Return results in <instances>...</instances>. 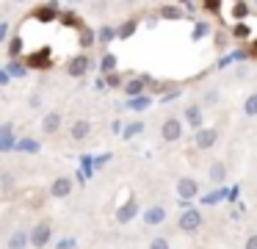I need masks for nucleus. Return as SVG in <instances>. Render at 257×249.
Listing matches in <instances>:
<instances>
[{
  "label": "nucleus",
  "mask_w": 257,
  "mask_h": 249,
  "mask_svg": "<svg viewBox=\"0 0 257 249\" xmlns=\"http://www.w3.org/2000/svg\"><path fill=\"white\" fill-rule=\"evenodd\" d=\"M254 6H257V0H254Z\"/></svg>",
  "instance_id": "c03bdc74"
},
{
  "label": "nucleus",
  "mask_w": 257,
  "mask_h": 249,
  "mask_svg": "<svg viewBox=\"0 0 257 249\" xmlns=\"http://www.w3.org/2000/svg\"><path fill=\"white\" fill-rule=\"evenodd\" d=\"M232 33H235V39H249V33H251V31H249L246 25H235V31H232Z\"/></svg>",
  "instance_id": "473e14b6"
},
{
  "label": "nucleus",
  "mask_w": 257,
  "mask_h": 249,
  "mask_svg": "<svg viewBox=\"0 0 257 249\" xmlns=\"http://www.w3.org/2000/svg\"><path fill=\"white\" fill-rule=\"evenodd\" d=\"M17 149H25V152H36V149H39V144H36L34 138H23V141H17Z\"/></svg>",
  "instance_id": "bb28decb"
},
{
  "label": "nucleus",
  "mask_w": 257,
  "mask_h": 249,
  "mask_svg": "<svg viewBox=\"0 0 257 249\" xmlns=\"http://www.w3.org/2000/svg\"><path fill=\"white\" fill-rule=\"evenodd\" d=\"M100 69H102V75H111V72H116V55H113V53H105V55H102Z\"/></svg>",
  "instance_id": "6ab92c4d"
},
{
  "label": "nucleus",
  "mask_w": 257,
  "mask_h": 249,
  "mask_svg": "<svg viewBox=\"0 0 257 249\" xmlns=\"http://www.w3.org/2000/svg\"><path fill=\"white\" fill-rule=\"evenodd\" d=\"M31 64H34V66H50V64H53V61H50V53H47V50H45V53H36L34 58H31Z\"/></svg>",
  "instance_id": "b1692460"
},
{
  "label": "nucleus",
  "mask_w": 257,
  "mask_h": 249,
  "mask_svg": "<svg viewBox=\"0 0 257 249\" xmlns=\"http://www.w3.org/2000/svg\"><path fill=\"white\" fill-rule=\"evenodd\" d=\"M58 20L64 25H80V17H75V11H64V14H58Z\"/></svg>",
  "instance_id": "a878e982"
},
{
  "label": "nucleus",
  "mask_w": 257,
  "mask_h": 249,
  "mask_svg": "<svg viewBox=\"0 0 257 249\" xmlns=\"http://www.w3.org/2000/svg\"><path fill=\"white\" fill-rule=\"evenodd\" d=\"M141 130H144V122H133V125L124 130V138H133L136 133H141Z\"/></svg>",
  "instance_id": "2f4dec72"
},
{
  "label": "nucleus",
  "mask_w": 257,
  "mask_h": 249,
  "mask_svg": "<svg viewBox=\"0 0 257 249\" xmlns=\"http://www.w3.org/2000/svg\"><path fill=\"white\" fill-rule=\"evenodd\" d=\"M147 105H150V94H141V97H133V100H130L127 108H130V111H144Z\"/></svg>",
  "instance_id": "5701e85b"
},
{
  "label": "nucleus",
  "mask_w": 257,
  "mask_h": 249,
  "mask_svg": "<svg viewBox=\"0 0 257 249\" xmlns=\"http://www.w3.org/2000/svg\"><path fill=\"white\" fill-rule=\"evenodd\" d=\"M89 72V55L86 53H78L67 61V75L69 77H83Z\"/></svg>",
  "instance_id": "0eeeda50"
},
{
  "label": "nucleus",
  "mask_w": 257,
  "mask_h": 249,
  "mask_svg": "<svg viewBox=\"0 0 257 249\" xmlns=\"http://www.w3.org/2000/svg\"><path fill=\"white\" fill-rule=\"evenodd\" d=\"M105 83H108L111 89H122V86H124L122 75H116V72H111V75H105Z\"/></svg>",
  "instance_id": "c85d7f7f"
},
{
  "label": "nucleus",
  "mask_w": 257,
  "mask_h": 249,
  "mask_svg": "<svg viewBox=\"0 0 257 249\" xmlns=\"http://www.w3.org/2000/svg\"><path fill=\"white\" fill-rule=\"evenodd\" d=\"M163 219H166V208H163V205H152V208L144 213V221H147V224H161Z\"/></svg>",
  "instance_id": "2eb2a0df"
},
{
  "label": "nucleus",
  "mask_w": 257,
  "mask_h": 249,
  "mask_svg": "<svg viewBox=\"0 0 257 249\" xmlns=\"http://www.w3.org/2000/svg\"><path fill=\"white\" fill-rule=\"evenodd\" d=\"M124 94H127L130 100L133 97H141V94H147V89H150V77L147 75H136V77H130V80H124Z\"/></svg>",
  "instance_id": "423d86ee"
},
{
  "label": "nucleus",
  "mask_w": 257,
  "mask_h": 249,
  "mask_svg": "<svg viewBox=\"0 0 257 249\" xmlns=\"http://www.w3.org/2000/svg\"><path fill=\"white\" fill-rule=\"evenodd\" d=\"M218 136H221L218 127H199L196 136H194V147L202 149V152H207V149H213L218 144Z\"/></svg>",
  "instance_id": "20e7f679"
},
{
  "label": "nucleus",
  "mask_w": 257,
  "mask_h": 249,
  "mask_svg": "<svg viewBox=\"0 0 257 249\" xmlns=\"http://www.w3.org/2000/svg\"><path fill=\"white\" fill-rule=\"evenodd\" d=\"M136 28H139V22L136 20H127V22H122V25L116 28V39H130L136 33Z\"/></svg>",
  "instance_id": "a211bd4d"
},
{
  "label": "nucleus",
  "mask_w": 257,
  "mask_h": 249,
  "mask_svg": "<svg viewBox=\"0 0 257 249\" xmlns=\"http://www.w3.org/2000/svg\"><path fill=\"white\" fill-rule=\"evenodd\" d=\"M28 105H31V108H39V105H42V92H34V94H31V97H28Z\"/></svg>",
  "instance_id": "f704fd0d"
},
{
  "label": "nucleus",
  "mask_w": 257,
  "mask_h": 249,
  "mask_svg": "<svg viewBox=\"0 0 257 249\" xmlns=\"http://www.w3.org/2000/svg\"><path fill=\"white\" fill-rule=\"evenodd\" d=\"M243 249H257V232H249V235H246Z\"/></svg>",
  "instance_id": "72a5a7b5"
},
{
  "label": "nucleus",
  "mask_w": 257,
  "mask_h": 249,
  "mask_svg": "<svg viewBox=\"0 0 257 249\" xmlns=\"http://www.w3.org/2000/svg\"><path fill=\"white\" fill-rule=\"evenodd\" d=\"M28 238H31V246L34 249H45L47 243H50V238H53V224L47 219H39L28 230Z\"/></svg>",
  "instance_id": "f03ea898"
},
{
  "label": "nucleus",
  "mask_w": 257,
  "mask_h": 249,
  "mask_svg": "<svg viewBox=\"0 0 257 249\" xmlns=\"http://www.w3.org/2000/svg\"><path fill=\"white\" fill-rule=\"evenodd\" d=\"M72 188H75L72 177L61 175V177H56V180L50 183V197H56V199H67L69 194H72Z\"/></svg>",
  "instance_id": "6e6552de"
},
{
  "label": "nucleus",
  "mask_w": 257,
  "mask_h": 249,
  "mask_svg": "<svg viewBox=\"0 0 257 249\" xmlns=\"http://www.w3.org/2000/svg\"><path fill=\"white\" fill-rule=\"evenodd\" d=\"M9 39V22H0V42Z\"/></svg>",
  "instance_id": "c9c22d12"
},
{
  "label": "nucleus",
  "mask_w": 257,
  "mask_h": 249,
  "mask_svg": "<svg viewBox=\"0 0 257 249\" xmlns=\"http://www.w3.org/2000/svg\"><path fill=\"white\" fill-rule=\"evenodd\" d=\"M28 246H31V238H28V230H25V227L12 230V235L6 238V249H28Z\"/></svg>",
  "instance_id": "9b49d317"
},
{
  "label": "nucleus",
  "mask_w": 257,
  "mask_h": 249,
  "mask_svg": "<svg viewBox=\"0 0 257 249\" xmlns=\"http://www.w3.org/2000/svg\"><path fill=\"white\" fill-rule=\"evenodd\" d=\"M202 224H205V213H202V210H196V208L183 210V213H180V219H177V230L185 232V235H194V232H199Z\"/></svg>",
  "instance_id": "f257e3e1"
},
{
  "label": "nucleus",
  "mask_w": 257,
  "mask_h": 249,
  "mask_svg": "<svg viewBox=\"0 0 257 249\" xmlns=\"http://www.w3.org/2000/svg\"><path fill=\"white\" fill-rule=\"evenodd\" d=\"M243 116H257V92H251L243 100Z\"/></svg>",
  "instance_id": "4be33fe9"
},
{
  "label": "nucleus",
  "mask_w": 257,
  "mask_h": 249,
  "mask_svg": "<svg viewBox=\"0 0 257 249\" xmlns=\"http://www.w3.org/2000/svg\"><path fill=\"white\" fill-rule=\"evenodd\" d=\"M216 6H218V0H205V9H210V11H213Z\"/></svg>",
  "instance_id": "58836bf2"
},
{
  "label": "nucleus",
  "mask_w": 257,
  "mask_h": 249,
  "mask_svg": "<svg viewBox=\"0 0 257 249\" xmlns=\"http://www.w3.org/2000/svg\"><path fill=\"white\" fill-rule=\"evenodd\" d=\"M91 130H94V127H91L89 119H75L72 125H69V138H72V141H86V138L91 136Z\"/></svg>",
  "instance_id": "9d476101"
},
{
  "label": "nucleus",
  "mask_w": 257,
  "mask_h": 249,
  "mask_svg": "<svg viewBox=\"0 0 257 249\" xmlns=\"http://www.w3.org/2000/svg\"><path fill=\"white\" fill-rule=\"evenodd\" d=\"M183 119H185V125H188V127L199 130V127H202V108H199V105H188L185 114H183Z\"/></svg>",
  "instance_id": "4468645a"
},
{
  "label": "nucleus",
  "mask_w": 257,
  "mask_h": 249,
  "mask_svg": "<svg viewBox=\"0 0 257 249\" xmlns=\"http://www.w3.org/2000/svg\"><path fill=\"white\" fill-rule=\"evenodd\" d=\"M14 3H28V0H14Z\"/></svg>",
  "instance_id": "a19ab883"
},
{
  "label": "nucleus",
  "mask_w": 257,
  "mask_h": 249,
  "mask_svg": "<svg viewBox=\"0 0 257 249\" xmlns=\"http://www.w3.org/2000/svg\"><path fill=\"white\" fill-rule=\"evenodd\" d=\"M34 20H39V22H56L58 14H56V9H53V6H39V9H34Z\"/></svg>",
  "instance_id": "dca6fc26"
},
{
  "label": "nucleus",
  "mask_w": 257,
  "mask_h": 249,
  "mask_svg": "<svg viewBox=\"0 0 257 249\" xmlns=\"http://www.w3.org/2000/svg\"><path fill=\"white\" fill-rule=\"evenodd\" d=\"M61 125H64L61 111H47L45 119H42V133H45V136H56V133L61 130Z\"/></svg>",
  "instance_id": "1a4fd4ad"
},
{
  "label": "nucleus",
  "mask_w": 257,
  "mask_h": 249,
  "mask_svg": "<svg viewBox=\"0 0 257 249\" xmlns=\"http://www.w3.org/2000/svg\"><path fill=\"white\" fill-rule=\"evenodd\" d=\"M174 191H177L180 199H196L199 197V183L194 180V177H177V183H174Z\"/></svg>",
  "instance_id": "39448f33"
},
{
  "label": "nucleus",
  "mask_w": 257,
  "mask_h": 249,
  "mask_svg": "<svg viewBox=\"0 0 257 249\" xmlns=\"http://www.w3.org/2000/svg\"><path fill=\"white\" fill-rule=\"evenodd\" d=\"M150 249H172V243H169L166 235H155V238L150 241Z\"/></svg>",
  "instance_id": "393cba45"
},
{
  "label": "nucleus",
  "mask_w": 257,
  "mask_h": 249,
  "mask_svg": "<svg viewBox=\"0 0 257 249\" xmlns=\"http://www.w3.org/2000/svg\"><path fill=\"white\" fill-rule=\"evenodd\" d=\"M183 130H185V125H183L180 116H166L163 125H161V138H163V141H169V144H174V141L183 138Z\"/></svg>",
  "instance_id": "7ed1b4c3"
},
{
  "label": "nucleus",
  "mask_w": 257,
  "mask_h": 249,
  "mask_svg": "<svg viewBox=\"0 0 257 249\" xmlns=\"http://www.w3.org/2000/svg\"><path fill=\"white\" fill-rule=\"evenodd\" d=\"M9 53H12V55H17V53H20V39H14V42H12V47H9Z\"/></svg>",
  "instance_id": "e433bc0d"
},
{
  "label": "nucleus",
  "mask_w": 257,
  "mask_h": 249,
  "mask_svg": "<svg viewBox=\"0 0 257 249\" xmlns=\"http://www.w3.org/2000/svg\"><path fill=\"white\" fill-rule=\"evenodd\" d=\"M207 177H210L213 186H221V183L227 180V163H224V160H210V166H207Z\"/></svg>",
  "instance_id": "f8f14e48"
},
{
  "label": "nucleus",
  "mask_w": 257,
  "mask_h": 249,
  "mask_svg": "<svg viewBox=\"0 0 257 249\" xmlns=\"http://www.w3.org/2000/svg\"><path fill=\"white\" fill-rule=\"evenodd\" d=\"M136 213H139V202H136V197H127V202L116 210V221H119V224H127Z\"/></svg>",
  "instance_id": "ddd939ff"
},
{
  "label": "nucleus",
  "mask_w": 257,
  "mask_h": 249,
  "mask_svg": "<svg viewBox=\"0 0 257 249\" xmlns=\"http://www.w3.org/2000/svg\"><path fill=\"white\" fill-rule=\"evenodd\" d=\"M158 14L163 17V20H183V9H180V6H161V11H158Z\"/></svg>",
  "instance_id": "f3484780"
},
{
  "label": "nucleus",
  "mask_w": 257,
  "mask_h": 249,
  "mask_svg": "<svg viewBox=\"0 0 257 249\" xmlns=\"http://www.w3.org/2000/svg\"><path fill=\"white\" fill-rule=\"evenodd\" d=\"M94 42H97V33L94 31H83V33H80V44H83V47H91Z\"/></svg>",
  "instance_id": "c756f323"
},
{
  "label": "nucleus",
  "mask_w": 257,
  "mask_h": 249,
  "mask_svg": "<svg viewBox=\"0 0 257 249\" xmlns=\"http://www.w3.org/2000/svg\"><path fill=\"white\" fill-rule=\"evenodd\" d=\"M124 3H139V0H124Z\"/></svg>",
  "instance_id": "79ce46f5"
},
{
  "label": "nucleus",
  "mask_w": 257,
  "mask_h": 249,
  "mask_svg": "<svg viewBox=\"0 0 257 249\" xmlns=\"http://www.w3.org/2000/svg\"><path fill=\"white\" fill-rule=\"evenodd\" d=\"M202 103H205V105H216L218 103V89H207L205 97H202Z\"/></svg>",
  "instance_id": "7c9ffc66"
},
{
  "label": "nucleus",
  "mask_w": 257,
  "mask_h": 249,
  "mask_svg": "<svg viewBox=\"0 0 257 249\" xmlns=\"http://www.w3.org/2000/svg\"><path fill=\"white\" fill-rule=\"evenodd\" d=\"M207 33H210V25L202 20V22H196V25H194V31H191V39H194V42H202Z\"/></svg>",
  "instance_id": "412c9836"
},
{
  "label": "nucleus",
  "mask_w": 257,
  "mask_h": 249,
  "mask_svg": "<svg viewBox=\"0 0 257 249\" xmlns=\"http://www.w3.org/2000/svg\"><path fill=\"white\" fill-rule=\"evenodd\" d=\"M0 83H9V72H0Z\"/></svg>",
  "instance_id": "ea45409f"
},
{
  "label": "nucleus",
  "mask_w": 257,
  "mask_h": 249,
  "mask_svg": "<svg viewBox=\"0 0 257 249\" xmlns=\"http://www.w3.org/2000/svg\"><path fill=\"white\" fill-rule=\"evenodd\" d=\"M232 17L235 20H246V17H249V9H246V3H235V9H232Z\"/></svg>",
  "instance_id": "cd10ccee"
},
{
  "label": "nucleus",
  "mask_w": 257,
  "mask_h": 249,
  "mask_svg": "<svg viewBox=\"0 0 257 249\" xmlns=\"http://www.w3.org/2000/svg\"><path fill=\"white\" fill-rule=\"evenodd\" d=\"M12 72H14V75H25V66H17V64H14Z\"/></svg>",
  "instance_id": "4c0bfd02"
},
{
  "label": "nucleus",
  "mask_w": 257,
  "mask_h": 249,
  "mask_svg": "<svg viewBox=\"0 0 257 249\" xmlns=\"http://www.w3.org/2000/svg\"><path fill=\"white\" fill-rule=\"evenodd\" d=\"M180 3H185V6H188V3H191V0H180Z\"/></svg>",
  "instance_id": "37998d69"
},
{
  "label": "nucleus",
  "mask_w": 257,
  "mask_h": 249,
  "mask_svg": "<svg viewBox=\"0 0 257 249\" xmlns=\"http://www.w3.org/2000/svg\"><path fill=\"white\" fill-rule=\"evenodd\" d=\"M111 39H116V28H113V25H102L100 31H97V42L108 44Z\"/></svg>",
  "instance_id": "aec40b11"
}]
</instances>
